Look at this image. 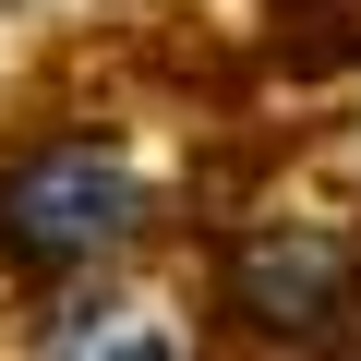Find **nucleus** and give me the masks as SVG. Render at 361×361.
Instances as JSON below:
<instances>
[{
	"label": "nucleus",
	"instance_id": "f257e3e1",
	"mask_svg": "<svg viewBox=\"0 0 361 361\" xmlns=\"http://www.w3.org/2000/svg\"><path fill=\"white\" fill-rule=\"evenodd\" d=\"M133 229H145V180L97 133H49V145H25L13 169H0V253L37 265V277L109 265Z\"/></svg>",
	"mask_w": 361,
	"mask_h": 361
},
{
	"label": "nucleus",
	"instance_id": "7ed1b4c3",
	"mask_svg": "<svg viewBox=\"0 0 361 361\" xmlns=\"http://www.w3.org/2000/svg\"><path fill=\"white\" fill-rule=\"evenodd\" d=\"M37 361H193V337L169 301H73L37 337Z\"/></svg>",
	"mask_w": 361,
	"mask_h": 361
},
{
	"label": "nucleus",
	"instance_id": "f03ea898",
	"mask_svg": "<svg viewBox=\"0 0 361 361\" xmlns=\"http://www.w3.org/2000/svg\"><path fill=\"white\" fill-rule=\"evenodd\" d=\"M349 301H361V253H349L337 229H313V217H265V229L229 253V313H241L253 337L313 349Z\"/></svg>",
	"mask_w": 361,
	"mask_h": 361
}]
</instances>
